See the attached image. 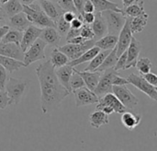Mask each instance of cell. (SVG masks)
Masks as SVG:
<instances>
[{
  "instance_id": "6da1fadb",
  "label": "cell",
  "mask_w": 157,
  "mask_h": 151,
  "mask_svg": "<svg viewBox=\"0 0 157 151\" xmlns=\"http://www.w3.org/2000/svg\"><path fill=\"white\" fill-rule=\"evenodd\" d=\"M54 69L50 60L36 67L40 89V108L43 114H50L58 109L62 101L72 93L59 82Z\"/></svg>"
},
{
  "instance_id": "7a4b0ae2",
  "label": "cell",
  "mask_w": 157,
  "mask_h": 151,
  "mask_svg": "<svg viewBox=\"0 0 157 151\" xmlns=\"http://www.w3.org/2000/svg\"><path fill=\"white\" fill-rule=\"evenodd\" d=\"M30 81L24 78L8 77L5 85V90L9 98L10 105H17L21 102L26 91L28 90Z\"/></svg>"
},
{
  "instance_id": "3957f363",
  "label": "cell",
  "mask_w": 157,
  "mask_h": 151,
  "mask_svg": "<svg viewBox=\"0 0 157 151\" xmlns=\"http://www.w3.org/2000/svg\"><path fill=\"white\" fill-rule=\"evenodd\" d=\"M28 19L31 22V24L40 27V28H45V27H55L54 21H52L40 8V6L39 3H36L35 1L29 5H23V10H22Z\"/></svg>"
},
{
  "instance_id": "277c9868",
  "label": "cell",
  "mask_w": 157,
  "mask_h": 151,
  "mask_svg": "<svg viewBox=\"0 0 157 151\" xmlns=\"http://www.w3.org/2000/svg\"><path fill=\"white\" fill-rule=\"evenodd\" d=\"M101 15L106 21L108 33L118 36L126 21L127 17L121 12H117L113 10L102 11Z\"/></svg>"
},
{
  "instance_id": "5b68a950",
  "label": "cell",
  "mask_w": 157,
  "mask_h": 151,
  "mask_svg": "<svg viewBox=\"0 0 157 151\" xmlns=\"http://www.w3.org/2000/svg\"><path fill=\"white\" fill-rule=\"evenodd\" d=\"M45 48H46V43L42 40L38 38L27 49V51L24 52V59H23L24 67H27L32 63H35L37 61L45 59L46 58Z\"/></svg>"
},
{
  "instance_id": "8992f818",
  "label": "cell",
  "mask_w": 157,
  "mask_h": 151,
  "mask_svg": "<svg viewBox=\"0 0 157 151\" xmlns=\"http://www.w3.org/2000/svg\"><path fill=\"white\" fill-rule=\"evenodd\" d=\"M112 93L127 109H134L139 103L138 98L127 88L126 85H113Z\"/></svg>"
},
{
  "instance_id": "52a82bcc",
  "label": "cell",
  "mask_w": 157,
  "mask_h": 151,
  "mask_svg": "<svg viewBox=\"0 0 157 151\" xmlns=\"http://www.w3.org/2000/svg\"><path fill=\"white\" fill-rule=\"evenodd\" d=\"M117 73H119V72L116 71L114 69V67L109 68V69L101 72L98 83L96 89L93 90L98 98H100L101 96H103L107 93L112 92V86H113L112 78H113L114 75Z\"/></svg>"
},
{
  "instance_id": "ba28073f",
  "label": "cell",
  "mask_w": 157,
  "mask_h": 151,
  "mask_svg": "<svg viewBox=\"0 0 157 151\" xmlns=\"http://www.w3.org/2000/svg\"><path fill=\"white\" fill-rule=\"evenodd\" d=\"M127 79L129 81V84L133 85L140 91L146 94L150 99L157 101V88L155 86H153L150 83H148L144 77L132 73L127 77Z\"/></svg>"
},
{
  "instance_id": "9c48e42d",
  "label": "cell",
  "mask_w": 157,
  "mask_h": 151,
  "mask_svg": "<svg viewBox=\"0 0 157 151\" xmlns=\"http://www.w3.org/2000/svg\"><path fill=\"white\" fill-rule=\"evenodd\" d=\"M96 40L90 39L86 40L81 44H74V43H67L62 47H57L61 52H63L68 58L69 60H74L77 57H79L84 52L91 48L92 46L95 45Z\"/></svg>"
},
{
  "instance_id": "30bf717a",
  "label": "cell",
  "mask_w": 157,
  "mask_h": 151,
  "mask_svg": "<svg viewBox=\"0 0 157 151\" xmlns=\"http://www.w3.org/2000/svg\"><path fill=\"white\" fill-rule=\"evenodd\" d=\"M130 24H131V17H127L126 21L118 35V42L116 45V53H117L118 57L124 51L127 50V48L131 42V40L132 37V32L131 30Z\"/></svg>"
},
{
  "instance_id": "8fae6325",
  "label": "cell",
  "mask_w": 157,
  "mask_h": 151,
  "mask_svg": "<svg viewBox=\"0 0 157 151\" xmlns=\"http://www.w3.org/2000/svg\"><path fill=\"white\" fill-rule=\"evenodd\" d=\"M75 99L76 107L87 106L90 104H96L98 101V97L95 94L94 91L88 89L86 87L80 88L73 91Z\"/></svg>"
},
{
  "instance_id": "7c38bea8",
  "label": "cell",
  "mask_w": 157,
  "mask_h": 151,
  "mask_svg": "<svg viewBox=\"0 0 157 151\" xmlns=\"http://www.w3.org/2000/svg\"><path fill=\"white\" fill-rule=\"evenodd\" d=\"M102 106L110 107L113 110V112L118 114H121L122 113L128 111V109L125 106H123V104L119 101V99L112 92L107 93V94L101 96L100 98H98V101L97 103L96 110L99 109Z\"/></svg>"
},
{
  "instance_id": "4fadbf2b",
  "label": "cell",
  "mask_w": 157,
  "mask_h": 151,
  "mask_svg": "<svg viewBox=\"0 0 157 151\" xmlns=\"http://www.w3.org/2000/svg\"><path fill=\"white\" fill-rule=\"evenodd\" d=\"M41 30H42L41 28L31 24L23 31L22 39L19 43L20 48L22 49L23 52L27 51V49L40 37Z\"/></svg>"
},
{
  "instance_id": "5bb4252c",
  "label": "cell",
  "mask_w": 157,
  "mask_h": 151,
  "mask_svg": "<svg viewBox=\"0 0 157 151\" xmlns=\"http://www.w3.org/2000/svg\"><path fill=\"white\" fill-rule=\"evenodd\" d=\"M142 43L134 37H132L131 42L127 48V64H126V69L135 67L136 62L138 60L139 54L142 51Z\"/></svg>"
},
{
  "instance_id": "9a60e30c",
  "label": "cell",
  "mask_w": 157,
  "mask_h": 151,
  "mask_svg": "<svg viewBox=\"0 0 157 151\" xmlns=\"http://www.w3.org/2000/svg\"><path fill=\"white\" fill-rule=\"evenodd\" d=\"M39 4L40 6V8L43 10V12L52 21H54V23L64 12L62 9V7L57 4V2L54 3L53 1L51 0H39Z\"/></svg>"
},
{
  "instance_id": "2e32d148",
  "label": "cell",
  "mask_w": 157,
  "mask_h": 151,
  "mask_svg": "<svg viewBox=\"0 0 157 151\" xmlns=\"http://www.w3.org/2000/svg\"><path fill=\"white\" fill-rule=\"evenodd\" d=\"M0 54L22 62L24 59V52L20 48V45L16 44L14 42H7V43L0 42Z\"/></svg>"
},
{
  "instance_id": "e0dca14e",
  "label": "cell",
  "mask_w": 157,
  "mask_h": 151,
  "mask_svg": "<svg viewBox=\"0 0 157 151\" xmlns=\"http://www.w3.org/2000/svg\"><path fill=\"white\" fill-rule=\"evenodd\" d=\"M40 40H42L46 45L58 47L60 42H61V35L55 29V27H45L42 28L41 32L39 37Z\"/></svg>"
},
{
  "instance_id": "ac0fdd59",
  "label": "cell",
  "mask_w": 157,
  "mask_h": 151,
  "mask_svg": "<svg viewBox=\"0 0 157 151\" xmlns=\"http://www.w3.org/2000/svg\"><path fill=\"white\" fill-rule=\"evenodd\" d=\"M73 71H74V66H71L68 64L60 66L55 70V74L59 82L70 92H72L70 88V78L73 74Z\"/></svg>"
},
{
  "instance_id": "d6986e66",
  "label": "cell",
  "mask_w": 157,
  "mask_h": 151,
  "mask_svg": "<svg viewBox=\"0 0 157 151\" xmlns=\"http://www.w3.org/2000/svg\"><path fill=\"white\" fill-rule=\"evenodd\" d=\"M91 29L94 32V40L96 41L108 33L107 24L103 16L101 15V12H96L95 19L92 23Z\"/></svg>"
},
{
  "instance_id": "ffe728a7",
  "label": "cell",
  "mask_w": 157,
  "mask_h": 151,
  "mask_svg": "<svg viewBox=\"0 0 157 151\" xmlns=\"http://www.w3.org/2000/svg\"><path fill=\"white\" fill-rule=\"evenodd\" d=\"M29 25H31V22L28 19L26 14L23 11L17 13L9 18V27L19 31H24Z\"/></svg>"
},
{
  "instance_id": "44dd1931",
  "label": "cell",
  "mask_w": 157,
  "mask_h": 151,
  "mask_svg": "<svg viewBox=\"0 0 157 151\" xmlns=\"http://www.w3.org/2000/svg\"><path fill=\"white\" fill-rule=\"evenodd\" d=\"M142 115L140 114H136L128 111L121 113V123L124 125V127L130 131L134 130L140 125Z\"/></svg>"
},
{
  "instance_id": "7402d4cb",
  "label": "cell",
  "mask_w": 157,
  "mask_h": 151,
  "mask_svg": "<svg viewBox=\"0 0 157 151\" xmlns=\"http://www.w3.org/2000/svg\"><path fill=\"white\" fill-rule=\"evenodd\" d=\"M79 75L82 77L84 82H85V87H86L90 90H94L98 83L99 77L101 72L98 71H78Z\"/></svg>"
},
{
  "instance_id": "603a6c76",
  "label": "cell",
  "mask_w": 157,
  "mask_h": 151,
  "mask_svg": "<svg viewBox=\"0 0 157 151\" xmlns=\"http://www.w3.org/2000/svg\"><path fill=\"white\" fill-rule=\"evenodd\" d=\"M100 52V49L94 45L92 46L91 48H89L88 50H86V52H84L79 57L74 59V60H71L68 62V65H70L71 66H79L81 64H84V63H86V62H89L96 54H98V53Z\"/></svg>"
},
{
  "instance_id": "cb8c5ba5",
  "label": "cell",
  "mask_w": 157,
  "mask_h": 151,
  "mask_svg": "<svg viewBox=\"0 0 157 151\" xmlns=\"http://www.w3.org/2000/svg\"><path fill=\"white\" fill-rule=\"evenodd\" d=\"M89 123L92 127H94L96 129H99L102 125L109 124V115L100 110H96L94 113H92L90 114Z\"/></svg>"
},
{
  "instance_id": "d4e9b609",
  "label": "cell",
  "mask_w": 157,
  "mask_h": 151,
  "mask_svg": "<svg viewBox=\"0 0 157 151\" xmlns=\"http://www.w3.org/2000/svg\"><path fill=\"white\" fill-rule=\"evenodd\" d=\"M148 19H149V15L145 12L140 16L131 18L130 26H131V30H132V34L142 32L144 30V29L145 28V26L147 25Z\"/></svg>"
},
{
  "instance_id": "484cf974",
  "label": "cell",
  "mask_w": 157,
  "mask_h": 151,
  "mask_svg": "<svg viewBox=\"0 0 157 151\" xmlns=\"http://www.w3.org/2000/svg\"><path fill=\"white\" fill-rule=\"evenodd\" d=\"M90 1L93 3L96 12H102L105 10H113V11L123 13V9L121 8L117 3H114L112 1H109V0H90Z\"/></svg>"
},
{
  "instance_id": "4316f807",
  "label": "cell",
  "mask_w": 157,
  "mask_h": 151,
  "mask_svg": "<svg viewBox=\"0 0 157 151\" xmlns=\"http://www.w3.org/2000/svg\"><path fill=\"white\" fill-rule=\"evenodd\" d=\"M0 65L10 74L19 70L21 67H24V64L22 61H18L14 58L1 55V54H0Z\"/></svg>"
},
{
  "instance_id": "83f0119b",
  "label": "cell",
  "mask_w": 157,
  "mask_h": 151,
  "mask_svg": "<svg viewBox=\"0 0 157 151\" xmlns=\"http://www.w3.org/2000/svg\"><path fill=\"white\" fill-rule=\"evenodd\" d=\"M118 42V36L112 34H106L95 42V45L100 50H112Z\"/></svg>"
},
{
  "instance_id": "f1b7e54d",
  "label": "cell",
  "mask_w": 157,
  "mask_h": 151,
  "mask_svg": "<svg viewBox=\"0 0 157 151\" xmlns=\"http://www.w3.org/2000/svg\"><path fill=\"white\" fill-rule=\"evenodd\" d=\"M0 7L3 9L6 16L7 18H10L23 10V4L19 0H9L8 2L1 5Z\"/></svg>"
},
{
  "instance_id": "f546056e",
  "label": "cell",
  "mask_w": 157,
  "mask_h": 151,
  "mask_svg": "<svg viewBox=\"0 0 157 151\" xmlns=\"http://www.w3.org/2000/svg\"><path fill=\"white\" fill-rule=\"evenodd\" d=\"M69 61H70L69 58L63 52H61L57 47H54V49L52 51L50 62L52 63L54 68H58L60 66L67 65Z\"/></svg>"
},
{
  "instance_id": "4dcf8cb0",
  "label": "cell",
  "mask_w": 157,
  "mask_h": 151,
  "mask_svg": "<svg viewBox=\"0 0 157 151\" xmlns=\"http://www.w3.org/2000/svg\"><path fill=\"white\" fill-rule=\"evenodd\" d=\"M144 1H135L134 3L125 6L123 9V13L126 17H131L134 18L137 16H140L144 14Z\"/></svg>"
},
{
  "instance_id": "1f68e13d",
  "label": "cell",
  "mask_w": 157,
  "mask_h": 151,
  "mask_svg": "<svg viewBox=\"0 0 157 151\" xmlns=\"http://www.w3.org/2000/svg\"><path fill=\"white\" fill-rule=\"evenodd\" d=\"M118 61V55L116 53V46L110 50V52L109 53V54L106 56V58L104 59V61L102 62V64L96 69V71L98 72H103L109 68H112L115 66L116 63Z\"/></svg>"
},
{
  "instance_id": "d6a6232c",
  "label": "cell",
  "mask_w": 157,
  "mask_h": 151,
  "mask_svg": "<svg viewBox=\"0 0 157 151\" xmlns=\"http://www.w3.org/2000/svg\"><path fill=\"white\" fill-rule=\"evenodd\" d=\"M110 50H103L100 51L98 54H96L89 62V65L84 69L85 71H96V69L102 64L106 56L109 54Z\"/></svg>"
},
{
  "instance_id": "836d02e7",
  "label": "cell",
  "mask_w": 157,
  "mask_h": 151,
  "mask_svg": "<svg viewBox=\"0 0 157 151\" xmlns=\"http://www.w3.org/2000/svg\"><path fill=\"white\" fill-rule=\"evenodd\" d=\"M23 31H19L15 29H9L8 31L4 35L1 39V43H7V42H14L16 44H19L22 39Z\"/></svg>"
},
{
  "instance_id": "e575fe53",
  "label": "cell",
  "mask_w": 157,
  "mask_h": 151,
  "mask_svg": "<svg viewBox=\"0 0 157 151\" xmlns=\"http://www.w3.org/2000/svg\"><path fill=\"white\" fill-rule=\"evenodd\" d=\"M137 70L139 71V73L141 75H144L147 74L149 72H151L153 64L151 62V60L147 57H142L140 59L137 60L136 65H135Z\"/></svg>"
},
{
  "instance_id": "d590c367",
  "label": "cell",
  "mask_w": 157,
  "mask_h": 151,
  "mask_svg": "<svg viewBox=\"0 0 157 151\" xmlns=\"http://www.w3.org/2000/svg\"><path fill=\"white\" fill-rule=\"evenodd\" d=\"M83 87H85V82H84L82 77L79 75L78 70H76L74 67V71H73V74H72L71 78H70V88H71V90L73 92L74 90L78 89L83 88Z\"/></svg>"
},
{
  "instance_id": "8d00e7d4",
  "label": "cell",
  "mask_w": 157,
  "mask_h": 151,
  "mask_svg": "<svg viewBox=\"0 0 157 151\" xmlns=\"http://www.w3.org/2000/svg\"><path fill=\"white\" fill-rule=\"evenodd\" d=\"M70 28H71L70 23L67 22L66 20H64V18H63V15L55 22V29L57 30V31L59 32L61 37L65 36L67 34L68 30H70Z\"/></svg>"
},
{
  "instance_id": "74e56055",
  "label": "cell",
  "mask_w": 157,
  "mask_h": 151,
  "mask_svg": "<svg viewBox=\"0 0 157 151\" xmlns=\"http://www.w3.org/2000/svg\"><path fill=\"white\" fill-rule=\"evenodd\" d=\"M57 4L62 7L63 11H71V12H74L76 16L79 15V13L77 12L73 0H57Z\"/></svg>"
},
{
  "instance_id": "f35d334b",
  "label": "cell",
  "mask_w": 157,
  "mask_h": 151,
  "mask_svg": "<svg viewBox=\"0 0 157 151\" xmlns=\"http://www.w3.org/2000/svg\"><path fill=\"white\" fill-rule=\"evenodd\" d=\"M126 64H127V51H124L118 57V61L114 66V69L118 72L121 70H126Z\"/></svg>"
},
{
  "instance_id": "ab89813d",
  "label": "cell",
  "mask_w": 157,
  "mask_h": 151,
  "mask_svg": "<svg viewBox=\"0 0 157 151\" xmlns=\"http://www.w3.org/2000/svg\"><path fill=\"white\" fill-rule=\"evenodd\" d=\"M80 36H82L86 40L94 39V32L88 24H83V26L80 28Z\"/></svg>"
},
{
  "instance_id": "60d3db41",
  "label": "cell",
  "mask_w": 157,
  "mask_h": 151,
  "mask_svg": "<svg viewBox=\"0 0 157 151\" xmlns=\"http://www.w3.org/2000/svg\"><path fill=\"white\" fill-rule=\"evenodd\" d=\"M8 105H10V101H9V98H8L6 90L0 89V109L4 110Z\"/></svg>"
},
{
  "instance_id": "b9f144b4",
  "label": "cell",
  "mask_w": 157,
  "mask_h": 151,
  "mask_svg": "<svg viewBox=\"0 0 157 151\" xmlns=\"http://www.w3.org/2000/svg\"><path fill=\"white\" fill-rule=\"evenodd\" d=\"M7 78H8L7 71L0 65V89L1 90L5 89V85L7 81Z\"/></svg>"
},
{
  "instance_id": "7bdbcfd3",
  "label": "cell",
  "mask_w": 157,
  "mask_h": 151,
  "mask_svg": "<svg viewBox=\"0 0 157 151\" xmlns=\"http://www.w3.org/2000/svg\"><path fill=\"white\" fill-rule=\"evenodd\" d=\"M82 20L84 22V24H92L94 19H95V14L94 13H90V12H82L80 14Z\"/></svg>"
},
{
  "instance_id": "ee69618b",
  "label": "cell",
  "mask_w": 157,
  "mask_h": 151,
  "mask_svg": "<svg viewBox=\"0 0 157 151\" xmlns=\"http://www.w3.org/2000/svg\"><path fill=\"white\" fill-rule=\"evenodd\" d=\"M129 84V81L127 78L122 77L119 75V73L115 74L113 78H112V85H127Z\"/></svg>"
},
{
  "instance_id": "f6af8a7d",
  "label": "cell",
  "mask_w": 157,
  "mask_h": 151,
  "mask_svg": "<svg viewBox=\"0 0 157 151\" xmlns=\"http://www.w3.org/2000/svg\"><path fill=\"white\" fill-rule=\"evenodd\" d=\"M144 79H145L148 83H150L151 85L155 86V87L157 86V77L155 74L149 72V73H147V74H144Z\"/></svg>"
},
{
  "instance_id": "bcb514c9",
  "label": "cell",
  "mask_w": 157,
  "mask_h": 151,
  "mask_svg": "<svg viewBox=\"0 0 157 151\" xmlns=\"http://www.w3.org/2000/svg\"><path fill=\"white\" fill-rule=\"evenodd\" d=\"M83 24H84V22H83V20H82V18H81L80 14H79L78 16H76V17L70 22V26H71V28H73V29H80V28L83 26Z\"/></svg>"
},
{
  "instance_id": "7dc6e473",
  "label": "cell",
  "mask_w": 157,
  "mask_h": 151,
  "mask_svg": "<svg viewBox=\"0 0 157 151\" xmlns=\"http://www.w3.org/2000/svg\"><path fill=\"white\" fill-rule=\"evenodd\" d=\"M83 12H90V13L95 12V6H94L93 3L90 0H86V2L84 3Z\"/></svg>"
},
{
  "instance_id": "c3c4849f",
  "label": "cell",
  "mask_w": 157,
  "mask_h": 151,
  "mask_svg": "<svg viewBox=\"0 0 157 151\" xmlns=\"http://www.w3.org/2000/svg\"><path fill=\"white\" fill-rule=\"evenodd\" d=\"M80 35V29H73V28H70V30H68L67 34L65 35V38H66V41L69 40V39H72L75 36H78Z\"/></svg>"
},
{
  "instance_id": "681fc988",
  "label": "cell",
  "mask_w": 157,
  "mask_h": 151,
  "mask_svg": "<svg viewBox=\"0 0 157 151\" xmlns=\"http://www.w3.org/2000/svg\"><path fill=\"white\" fill-rule=\"evenodd\" d=\"M86 40L85 38H83L82 36L78 35V36H75V37H74V38H72V39L67 40L66 42H67V43L81 44V43H83V42H86Z\"/></svg>"
},
{
  "instance_id": "f907efd6",
  "label": "cell",
  "mask_w": 157,
  "mask_h": 151,
  "mask_svg": "<svg viewBox=\"0 0 157 151\" xmlns=\"http://www.w3.org/2000/svg\"><path fill=\"white\" fill-rule=\"evenodd\" d=\"M76 17V15L74 13V12H71V11H64L63 13V18H64V20H66L67 22H71Z\"/></svg>"
},
{
  "instance_id": "816d5d0a",
  "label": "cell",
  "mask_w": 157,
  "mask_h": 151,
  "mask_svg": "<svg viewBox=\"0 0 157 151\" xmlns=\"http://www.w3.org/2000/svg\"><path fill=\"white\" fill-rule=\"evenodd\" d=\"M73 1H74L75 6L77 10V12L79 14H81L83 12V6H84V3L86 2V0H73Z\"/></svg>"
},
{
  "instance_id": "f5cc1de1",
  "label": "cell",
  "mask_w": 157,
  "mask_h": 151,
  "mask_svg": "<svg viewBox=\"0 0 157 151\" xmlns=\"http://www.w3.org/2000/svg\"><path fill=\"white\" fill-rule=\"evenodd\" d=\"M7 17L6 16L5 12L3 11V9L0 7V26H4L6 25V18Z\"/></svg>"
},
{
  "instance_id": "db71d44e",
  "label": "cell",
  "mask_w": 157,
  "mask_h": 151,
  "mask_svg": "<svg viewBox=\"0 0 157 151\" xmlns=\"http://www.w3.org/2000/svg\"><path fill=\"white\" fill-rule=\"evenodd\" d=\"M10 29V27L8 25H4V26H0V41L1 39L4 37V35L8 31V30Z\"/></svg>"
},
{
  "instance_id": "11a10c76",
  "label": "cell",
  "mask_w": 157,
  "mask_h": 151,
  "mask_svg": "<svg viewBox=\"0 0 157 151\" xmlns=\"http://www.w3.org/2000/svg\"><path fill=\"white\" fill-rule=\"evenodd\" d=\"M135 1H137V0H122V3H123V6H124V7H125V6L131 5V4L134 3Z\"/></svg>"
},
{
  "instance_id": "9f6ffc18",
  "label": "cell",
  "mask_w": 157,
  "mask_h": 151,
  "mask_svg": "<svg viewBox=\"0 0 157 151\" xmlns=\"http://www.w3.org/2000/svg\"><path fill=\"white\" fill-rule=\"evenodd\" d=\"M23 5H29V4H31V3H33L34 1H36V0H19Z\"/></svg>"
},
{
  "instance_id": "6f0895ef",
  "label": "cell",
  "mask_w": 157,
  "mask_h": 151,
  "mask_svg": "<svg viewBox=\"0 0 157 151\" xmlns=\"http://www.w3.org/2000/svg\"><path fill=\"white\" fill-rule=\"evenodd\" d=\"M8 1H9V0H0V4L3 5V4L6 3V2H8Z\"/></svg>"
},
{
  "instance_id": "680465c9",
  "label": "cell",
  "mask_w": 157,
  "mask_h": 151,
  "mask_svg": "<svg viewBox=\"0 0 157 151\" xmlns=\"http://www.w3.org/2000/svg\"><path fill=\"white\" fill-rule=\"evenodd\" d=\"M51 1H53V2L55 1V2H57V0H51Z\"/></svg>"
},
{
  "instance_id": "91938a15",
  "label": "cell",
  "mask_w": 157,
  "mask_h": 151,
  "mask_svg": "<svg viewBox=\"0 0 157 151\" xmlns=\"http://www.w3.org/2000/svg\"><path fill=\"white\" fill-rule=\"evenodd\" d=\"M0 6H1V4H0Z\"/></svg>"
}]
</instances>
